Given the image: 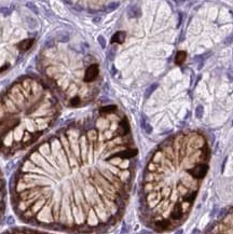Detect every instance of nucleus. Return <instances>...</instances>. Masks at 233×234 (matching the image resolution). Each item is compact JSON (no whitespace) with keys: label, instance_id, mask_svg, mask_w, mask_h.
Returning a JSON list of instances; mask_svg holds the SVG:
<instances>
[{"label":"nucleus","instance_id":"20e7f679","mask_svg":"<svg viewBox=\"0 0 233 234\" xmlns=\"http://www.w3.org/2000/svg\"><path fill=\"white\" fill-rule=\"evenodd\" d=\"M12 14L0 12V74L14 64L20 54L32 49L35 42Z\"/></svg>","mask_w":233,"mask_h":234},{"label":"nucleus","instance_id":"0eeeda50","mask_svg":"<svg viewBox=\"0 0 233 234\" xmlns=\"http://www.w3.org/2000/svg\"><path fill=\"white\" fill-rule=\"evenodd\" d=\"M125 37H126V32H116L111 38V43L122 44L124 42V40H125Z\"/></svg>","mask_w":233,"mask_h":234},{"label":"nucleus","instance_id":"f03ea898","mask_svg":"<svg viewBox=\"0 0 233 234\" xmlns=\"http://www.w3.org/2000/svg\"><path fill=\"white\" fill-rule=\"evenodd\" d=\"M209 148L200 134L172 137L152 153L139 194L140 216L155 231H170L187 219L208 172Z\"/></svg>","mask_w":233,"mask_h":234},{"label":"nucleus","instance_id":"1a4fd4ad","mask_svg":"<svg viewBox=\"0 0 233 234\" xmlns=\"http://www.w3.org/2000/svg\"><path fill=\"white\" fill-rule=\"evenodd\" d=\"M157 88H158V83H153V84L150 85L148 89H147V91H146V94H145V97H146V98H148L149 96L151 95L152 93H153V91H154Z\"/></svg>","mask_w":233,"mask_h":234},{"label":"nucleus","instance_id":"7ed1b4c3","mask_svg":"<svg viewBox=\"0 0 233 234\" xmlns=\"http://www.w3.org/2000/svg\"><path fill=\"white\" fill-rule=\"evenodd\" d=\"M60 103L37 77H24L0 95V154L12 156L39 142L55 123Z\"/></svg>","mask_w":233,"mask_h":234},{"label":"nucleus","instance_id":"dca6fc26","mask_svg":"<svg viewBox=\"0 0 233 234\" xmlns=\"http://www.w3.org/2000/svg\"><path fill=\"white\" fill-rule=\"evenodd\" d=\"M175 234H182V230H177Z\"/></svg>","mask_w":233,"mask_h":234},{"label":"nucleus","instance_id":"2eb2a0df","mask_svg":"<svg viewBox=\"0 0 233 234\" xmlns=\"http://www.w3.org/2000/svg\"><path fill=\"white\" fill-rule=\"evenodd\" d=\"M227 159H228V158H226V159L223 160V163H222V167H221V170H222V172H223V170H225V165H226Z\"/></svg>","mask_w":233,"mask_h":234},{"label":"nucleus","instance_id":"f257e3e1","mask_svg":"<svg viewBox=\"0 0 233 234\" xmlns=\"http://www.w3.org/2000/svg\"><path fill=\"white\" fill-rule=\"evenodd\" d=\"M116 106L39 142L18 164L10 200L32 227L74 234L105 232L120 220L134 180L137 149Z\"/></svg>","mask_w":233,"mask_h":234},{"label":"nucleus","instance_id":"423d86ee","mask_svg":"<svg viewBox=\"0 0 233 234\" xmlns=\"http://www.w3.org/2000/svg\"><path fill=\"white\" fill-rule=\"evenodd\" d=\"M0 234H53L51 232H46L44 230H38V229H32L26 227H14L10 228L8 230L4 231Z\"/></svg>","mask_w":233,"mask_h":234},{"label":"nucleus","instance_id":"ddd939ff","mask_svg":"<svg viewBox=\"0 0 233 234\" xmlns=\"http://www.w3.org/2000/svg\"><path fill=\"white\" fill-rule=\"evenodd\" d=\"M232 38H233V35H231L229 37V38H228V39H227V41L225 43H227V44H229V43H231L232 42Z\"/></svg>","mask_w":233,"mask_h":234},{"label":"nucleus","instance_id":"4468645a","mask_svg":"<svg viewBox=\"0 0 233 234\" xmlns=\"http://www.w3.org/2000/svg\"><path fill=\"white\" fill-rule=\"evenodd\" d=\"M191 234H200V230H199V229H193V231L191 232Z\"/></svg>","mask_w":233,"mask_h":234},{"label":"nucleus","instance_id":"9b49d317","mask_svg":"<svg viewBox=\"0 0 233 234\" xmlns=\"http://www.w3.org/2000/svg\"><path fill=\"white\" fill-rule=\"evenodd\" d=\"M98 42L100 43V46H102V49H105V48H106V41H105V39H104V37L99 36V37H98Z\"/></svg>","mask_w":233,"mask_h":234},{"label":"nucleus","instance_id":"f8f14e48","mask_svg":"<svg viewBox=\"0 0 233 234\" xmlns=\"http://www.w3.org/2000/svg\"><path fill=\"white\" fill-rule=\"evenodd\" d=\"M217 210H218V207H217V206H215V207H214V209H213L212 214H211V216H212V217L215 216V214H216V212H217Z\"/></svg>","mask_w":233,"mask_h":234},{"label":"nucleus","instance_id":"9d476101","mask_svg":"<svg viewBox=\"0 0 233 234\" xmlns=\"http://www.w3.org/2000/svg\"><path fill=\"white\" fill-rule=\"evenodd\" d=\"M203 114H204V108L202 105L197 107V109H195V117L198 118V119H201L203 117Z\"/></svg>","mask_w":233,"mask_h":234},{"label":"nucleus","instance_id":"6e6552de","mask_svg":"<svg viewBox=\"0 0 233 234\" xmlns=\"http://www.w3.org/2000/svg\"><path fill=\"white\" fill-rule=\"evenodd\" d=\"M185 57H186V53L185 52H182V51H180V52H178L176 55V57H175V63L176 64H181L182 62L185 60Z\"/></svg>","mask_w":233,"mask_h":234},{"label":"nucleus","instance_id":"39448f33","mask_svg":"<svg viewBox=\"0 0 233 234\" xmlns=\"http://www.w3.org/2000/svg\"><path fill=\"white\" fill-rule=\"evenodd\" d=\"M6 204H7V187L4 180V174L0 170V224L2 222L6 212Z\"/></svg>","mask_w":233,"mask_h":234}]
</instances>
